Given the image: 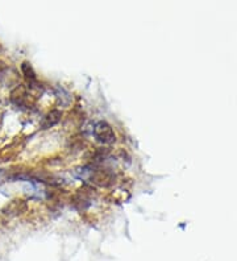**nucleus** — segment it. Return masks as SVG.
Listing matches in <instances>:
<instances>
[{"mask_svg": "<svg viewBox=\"0 0 237 261\" xmlns=\"http://www.w3.org/2000/svg\"><path fill=\"white\" fill-rule=\"evenodd\" d=\"M94 136L101 144H112L116 140V134H115L112 127L103 120L98 121L94 125Z\"/></svg>", "mask_w": 237, "mask_h": 261, "instance_id": "1", "label": "nucleus"}, {"mask_svg": "<svg viewBox=\"0 0 237 261\" xmlns=\"http://www.w3.org/2000/svg\"><path fill=\"white\" fill-rule=\"evenodd\" d=\"M90 181L100 187H108L113 183V174L107 169H95L90 176Z\"/></svg>", "mask_w": 237, "mask_h": 261, "instance_id": "2", "label": "nucleus"}, {"mask_svg": "<svg viewBox=\"0 0 237 261\" xmlns=\"http://www.w3.org/2000/svg\"><path fill=\"white\" fill-rule=\"evenodd\" d=\"M25 210H26V203L25 202L20 200V199H16V200L9 202V203L3 208V214L4 215H7V216H16V215L22 214Z\"/></svg>", "mask_w": 237, "mask_h": 261, "instance_id": "3", "label": "nucleus"}, {"mask_svg": "<svg viewBox=\"0 0 237 261\" xmlns=\"http://www.w3.org/2000/svg\"><path fill=\"white\" fill-rule=\"evenodd\" d=\"M26 89L22 85H19L16 89L11 91V102L15 103L16 106H22L26 100Z\"/></svg>", "mask_w": 237, "mask_h": 261, "instance_id": "4", "label": "nucleus"}, {"mask_svg": "<svg viewBox=\"0 0 237 261\" xmlns=\"http://www.w3.org/2000/svg\"><path fill=\"white\" fill-rule=\"evenodd\" d=\"M61 117H62V112H61L59 110H53V111H50V112L47 113L45 117H43L42 128H43V129H47V128H50V127L58 124L59 120H61Z\"/></svg>", "mask_w": 237, "mask_h": 261, "instance_id": "5", "label": "nucleus"}, {"mask_svg": "<svg viewBox=\"0 0 237 261\" xmlns=\"http://www.w3.org/2000/svg\"><path fill=\"white\" fill-rule=\"evenodd\" d=\"M21 71L24 74V78H25L26 82L29 83V86L33 87L36 83H37V77H36V73H34L32 65L29 62H22L21 63Z\"/></svg>", "mask_w": 237, "mask_h": 261, "instance_id": "6", "label": "nucleus"}]
</instances>
